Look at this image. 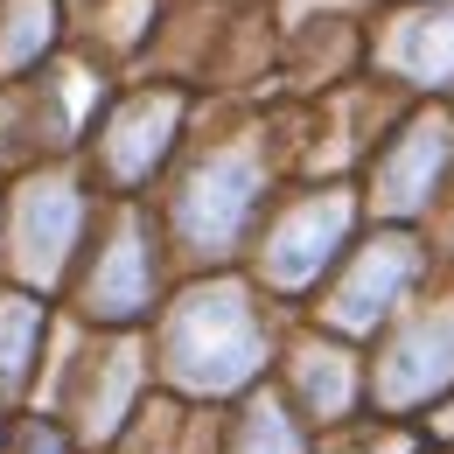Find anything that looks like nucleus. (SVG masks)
<instances>
[{
  "instance_id": "0eeeda50",
  "label": "nucleus",
  "mask_w": 454,
  "mask_h": 454,
  "mask_svg": "<svg viewBox=\"0 0 454 454\" xmlns=\"http://www.w3.org/2000/svg\"><path fill=\"white\" fill-rule=\"evenodd\" d=\"M140 301H147V245L126 231L113 252L98 259V273H91V315L126 322V315H140Z\"/></svg>"
},
{
  "instance_id": "9d476101",
  "label": "nucleus",
  "mask_w": 454,
  "mask_h": 454,
  "mask_svg": "<svg viewBox=\"0 0 454 454\" xmlns=\"http://www.w3.org/2000/svg\"><path fill=\"white\" fill-rule=\"evenodd\" d=\"M392 57L412 70V77H448L454 70V7L448 14H419L405 21V35L392 43Z\"/></svg>"
},
{
  "instance_id": "f8f14e48",
  "label": "nucleus",
  "mask_w": 454,
  "mask_h": 454,
  "mask_svg": "<svg viewBox=\"0 0 454 454\" xmlns=\"http://www.w3.org/2000/svg\"><path fill=\"white\" fill-rule=\"evenodd\" d=\"M7 43H0V57L7 63H21V57H35L43 43H50V0H7Z\"/></svg>"
},
{
  "instance_id": "423d86ee",
  "label": "nucleus",
  "mask_w": 454,
  "mask_h": 454,
  "mask_svg": "<svg viewBox=\"0 0 454 454\" xmlns=\"http://www.w3.org/2000/svg\"><path fill=\"white\" fill-rule=\"evenodd\" d=\"M342 224H349V210H342L336 196H329V203H308V210L280 231V245H273V280H308V273L336 252Z\"/></svg>"
},
{
  "instance_id": "1a4fd4ad",
  "label": "nucleus",
  "mask_w": 454,
  "mask_h": 454,
  "mask_svg": "<svg viewBox=\"0 0 454 454\" xmlns=\"http://www.w3.org/2000/svg\"><path fill=\"white\" fill-rule=\"evenodd\" d=\"M448 161V126L434 119V126H412V140L392 154V168H385V203L392 210H412L427 189H434V175Z\"/></svg>"
},
{
  "instance_id": "2eb2a0df",
  "label": "nucleus",
  "mask_w": 454,
  "mask_h": 454,
  "mask_svg": "<svg viewBox=\"0 0 454 454\" xmlns=\"http://www.w3.org/2000/svg\"><path fill=\"white\" fill-rule=\"evenodd\" d=\"M28 454H63V434H50V427H35V434H28Z\"/></svg>"
},
{
  "instance_id": "ddd939ff",
  "label": "nucleus",
  "mask_w": 454,
  "mask_h": 454,
  "mask_svg": "<svg viewBox=\"0 0 454 454\" xmlns=\"http://www.w3.org/2000/svg\"><path fill=\"white\" fill-rule=\"evenodd\" d=\"M308 398L322 405V412H342V398H349V371H342V356H322V364H308Z\"/></svg>"
},
{
  "instance_id": "7ed1b4c3",
  "label": "nucleus",
  "mask_w": 454,
  "mask_h": 454,
  "mask_svg": "<svg viewBox=\"0 0 454 454\" xmlns=\"http://www.w3.org/2000/svg\"><path fill=\"white\" fill-rule=\"evenodd\" d=\"M14 245H21L14 259H21L28 280H57L63 259H70V245H77V196H70L63 182H35V189L21 196Z\"/></svg>"
},
{
  "instance_id": "9b49d317",
  "label": "nucleus",
  "mask_w": 454,
  "mask_h": 454,
  "mask_svg": "<svg viewBox=\"0 0 454 454\" xmlns=\"http://www.w3.org/2000/svg\"><path fill=\"white\" fill-rule=\"evenodd\" d=\"M35 342H43V308L21 301V294H0V385H21L28 378Z\"/></svg>"
},
{
  "instance_id": "f03ea898",
  "label": "nucleus",
  "mask_w": 454,
  "mask_h": 454,
  "mask_svg": "<svg viewBox=\"0 0 454 454\" xmlns=\"http://www.w3.org/2000/svg\"><path fill=\"white\" fill-rule=\"evenodd\" d=\"M252 196H259V168H252L245 154H217L210 168H196L189 196H182V231H189V245L224 252L231 238H238V224H245V210H252Z\"/></svg>"
},
{
  "instance_id": "6e6552de",
  "label": "nucleus",
  "mask_w": 454,
  "mask_h": 454,
  "mask_svg": "<svg viewBox=\"0 0 454 454\" xmlns=\"http://www.w3.org/2000/svg\"><path fill=\"white\" fill-rule=\"evenodd\" d=\"M412 280V252H405V245H378V252H371V259H364V273H356V280L342 286V322H349V329H364V322H378V308H392L398 301V286Z\"/></svg>"
},
{
  "instance_id": "4468645a",
  "label": "nucleus",
  "mask_w": 454,
  "mask_h": 454,
  "mask_svg": "<svg viewBox=\"0 0 454 454\" xmlns=\"http://www.w3.org/2000/svg\"><path fill=\"white\" fill-rule=\"evenodd\" d=\"M245 454H301V448H294V434H286V419L273 412V405L252 412V427H245Z\"/></svg>"
},
{
  "instance_id": "39448f33",
  "label": "nucleus",
  "mask_w": 454,
  "mask_h": 454,
  "mask_svg": "<svg viewBox=\"0 0 454 454\" xmlns=\"http://www.w3.org/2000/svg\"><path fill=\"white\" fill-rule=\"evenodd\" d=\"M168 133H175V98H140V106L106 133V161H113V175H119V182H140V175L168 154Z\"/></svg>"
},
{
  "instance_id": "f257e3e1",
  "label": "nucleus",
  "mask_w": 454,
  "mask_h": 454,
  "mask_svg": "<svg viewBox=\"0 0 454 454\" xmlns=\"http://www.w3.org/2000/svg\"><path fill=\"white\" fill-rule=\"evenodd\" d=\"M168 364L182 385H196V392H231V385H245L252 371H259V329H252V308H245V294H196L182 315H175L168 329Z\"/></svg>"
},
{
  "instance_id": "20e7f679",
  "label": "nucleus",
  "mask_w": 454,
  "mask_h": 454,
  "mask_svg": "<svg viewBox=\"0 0 454 454\" xmlns=\"http://www.w3.org/2000/svg\"><path fill=\"white\" fill-rule=\"evenodd\" d=\"M448 378H454V315H441L398 342V356L385 364V398H427Z\"/></svg>"
}]
</instances>
